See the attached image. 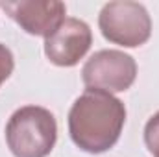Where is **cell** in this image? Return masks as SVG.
<instances>
[{
  "label": "cell",
  "instance_id": "5",
  "mask_svg": "<svg viewBox=\"0 0 159 157\" xmlns=\"http://www.w3.org/2000/svg\"><path fill=\"white\" fill-rule=\"evenodd\" d=\"M93 44V32L87 22L69 17L44 39V54L57 67H74L85 57Z\"/></svg>",
  "mask_w": 159,
  "mask_h": 157
},
{
  "label": "cell",
  "instance_id": "6",
  "mask_svg": "<svg viewBox=\"0 0 159 157\" xmlns=\"http://www.w3.org/2000/svg\"><path fill=\"white\" fill-rule=\"evenodd\" d=\"M2 7L6 13L30 35H41L48 37L52 35L59 24L67 19V6L57 0H48V2H26V0H17V2H4Z\"/></svg>",
  "mask_w": 159,
  "mask_h": 157
},
{
  "label": "cell",
  "instance_id": "1",
  "mask_svg": "<svg viewBox=\"0 0 159 157\" xmlns=\"http://www.w3.org/2000/svg\"><path fill=\"white\" fill-rule=\"evenodd\" d=\"M126 124V105L113 94L85 91L69 111L72 142L87 154H104L120 139Z\"/></svg>",
  "mask_w": 159,
  "mask_h": 157
},
{
  "label": "cell",
  "instance_id": "4",
  "mask_svg": "<svg viewBox=\"0 0 159 157\" xmlns=\"http://www.w3.org/2000/svg\"><path fill=\"white\" fill-rule=\"evenodd\" d=\"M81 78L89 91L124 92L137 78V63L129 54L120 50H98L85 61Z\"/></svg>",
  "mask_w": 159,
  "mask_h": 157
},
{
  "label": "cell",
  "instance_id": "8",
  "mask_svg": "<svg viewBox=\"0 0 159 157\" xmlns=\"http://www.w3.org/2000/svg\"><path fill=\"white\" fill-rule=\"evenodd\" d=\"M13 69H15L13 54H11V50H9L6 44L0 43V85L11 76Z\"/></svg>",
  "mask_w": 159,
  "mask_h": 157
},
{
  "label": "cell",
  "instance_id": "3",
  "mask_svg": "<svg viewBox=\"0 0 159 157\" xmlns=\"http://www.w3.org/2000/svg\"><path fill=\"white\" fill-rule=\"evenodd\" d=\"M98 26L109 43L124 48H137L152 35V19L146 7L131 0L107 2L98 15Z\"/></svg>",
  "mask_w": 159,
  "mask_h": 157
},
{
  "label": "cell",
  "instance_id": "7",
  "mask_svg": "<svg viewBox=\"0 0 159 157\" xmlns=\"http://www.w3.org/2000/svg\"><path fill=\"white\" fill-rule=\"evenodd\" d=\"M144 144L152 155L159 157V111L152 115L144 126Z\"/></svg>",
  "mask_w": 159,
  "mask_h": 157
},
{
  "label": "cell",
  "instance_id": "2",
  "mask_svg": "<svg viewBox=\"0 0 159 157\" xmlns=\"http://www.w3.org/2000/svg\"><path fill=\"white\" fill-rule=\"evenodd\" d=\"M57 141L56 117L41 105L17 109L6 126V142L15 157H46Z\"/></svg>",
  "mask_w": 159,
  "mask_h": 157
}]
</instances>
